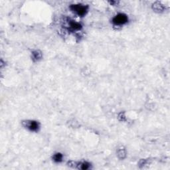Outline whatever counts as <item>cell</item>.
<instances>
[{
    "label": "cell",
    "mask_w": 170,
    "mask_h": 170,
    "mask_svg": "<svg viewBox=\"0 0 170 170\" xmlns=\"http://www.w3.org/2000/svg\"><path fill=\"white\" fill-rule=\"evenodd\" d=\"M71 9L76 13L78 15L83 16L87 11V7L83 5H73L71 6Z\"/></svg>",
    "instance_id": "cell-2"
},
{
    "label": "cell",
    "mask_w": 170,
    "mask_h": 170,
    "mask_svg": "<svg viewBox=\"0 0 170 170\" xmlns=\"http://www.w3.org/2000/svg\"><path fill=\"white\" fill-rule=\"evenodd\" d=\"M89 168V164L86 162H83L80 163V168L81 170H87Z\"/></svg>",
    "instance_id": "cell-6"
},
{
    "label": "cell",
    "mask_w": 170,
    "mask_h": 170,
    "mask_svg": "<svg viewBox=\"0 0 170 170\" xmlns=\"http://www.w3.org/2000/svg\"><path fill=\"white\" fill-rule=\"evenodd\" d=\"M113 23L115 25H121L125 24L128 21V17L125 14L120 13L117 15L113 18Z\"/></svg>",
    "instance_id": "cell-1"
},
{
    "label": "cell",
    "mask_w": 170,
    "mask_h": 170,
    "mask_svg": "<svg viewBox=\"0 0 170 170\" xmlns=\"http://www.w3.org/2000/svg\"><path fill=\"white\" fill-rule=\"evenodd\" d=\"M25 127L31 130V131H36L39 128V124L35 121H27L25 122Z\"/></svg>",
    "instance_id": "cell-3"
},
{
    "label": "cell",
    "mask_w": 170,
    "mask_h": 170,
    "mask_svg": "<svg viewBox=\"0 0 170 170\" xmlns=\"http://www.w3.org/2000/svg\"><path fill=\"white\" fill-rule=\"evenodd\" d=\"M33 55H34V58H35V59H39V58H41V53H39L38 51L34 52V53H33Z\"/></svg>",
    "instance_id": "cell-7"
},
{
    "label": "cell",
    "mask_w": 170,
    "mask_h": 170,
    "mask_svg": "<svg viewBox=\"0 0 170 170\" xmlns=\"http://www.w3.org/2000/svg\"><path fill=\"white\" fill-rule=\"evenodd\" d=\"M63 159V156L61 153H56L53 156V160L56 162H60Z\"/></svg>",
    "instance_id": "cell-5"
},
{
    "label": "cell",
    "mask_w": 170,
    "mask_h": 170,
    "mask_svg": "<svg viewBox=\"0 0 170 170\" xmlns=\"http://www.w3.org/2000/svg\"><path fill=\"white\" fill-rule=\"evenodd\" d=\"M70 27L73 30H79L81 28V25L78 23H76L75 21H72L70 23Z\"/></svg>",
    "instance_id": "cell-4"
}]
</instances>
